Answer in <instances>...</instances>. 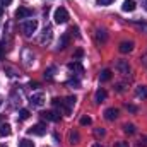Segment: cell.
I'll return each mask as SVG.
<instances>
[{
	"label": "cell",
	"instance_id": "cell-3",
	"mask_svg": "<svg viewBox=\"0 0 147 147\" xmlns=\"http://www.w3.org/2000/svg\"><path fill=\"white\" fill-rule=\"evenodd\" d=\"M28 134H29V135L43 137V135L46 134V125H45V123H36V125H33L31 128H28Z\"/></svg>",
	"mask_w": 147,
	"mask_h": 147
},
{
	"label": "cell",
	"instance_id": "cell-2",
	"mask_svg": "<svg viewBox=\"0 0 147 147\" xmlns=\"http://www.w3.org/2000/svg\"><path fill=\"white\" fill-rule=\"evenodd\" d=\"M53 19H55L57 24H65L70 17H69V12H67L65 7H58V9H55V12H53Z\"/></svg>",
	"mask_w": 147,
	"mask_h": 147
},
{
	"label": "cell",
	"instance_id": "cell-7",
	"mask_svg": "<svg viewBox=\"0 0 147 147\" xmlns=\"http://www.w3.org/2000/svg\"><path fill=\"white\" fill-rule=\"evenodd\" d=\"M29 103H31L34 108L43 106V105H45V94H43V92H36V94H33L31 99H29Z\"/></svg>",
	"mask_w": 147,
	"mask_h": 147
},
{
	"label": "cell",
	"instance_id": "cell-17",
	"mask_svg": "<svg viewBox=\"0 0 147 147\" xmlns=\"http://www.w3.org/2000/svg\"><path fill=\"white\" fill-rule=\"evenodd\" d=\"M0 135H10V125L9 123H2L0 125Z\"/></svg>",
	"mask_w": 147,
	"mask_h": 147
},
{
	"label": "cell",
	"instance_id": "cell-22",
	"mask_svg": "<svg viewBox=\"0 0 147 147\" xmlns=\"http://www.w3.org/2000/svg\"><path fill=\"white\" fill-rule=\"evenodd\" d=\"M69 140H70V144H79V134L77 132H70V135H69Z\"/></svg>",
	"mask_w": 147,
	"mask_h": 147
},
{
	"label": "cell",
	"instance_id": "cell-36",
	"mask_svg": "<svg viewBox=\"0 0 147 147\" xmlns=\"http://www.w3.org/2000/svg\"><path fill=\"white\" fill-rule=\"evenodd\" d=\"M0 147H7V146H3V144H0Z\"/></svg>",
	"mask_w": 147,
	"mask_h": 147
},
{
	"label": "cell",
	"instance_id": "cell-38",
	"mask_svg": "<svg viewBox=\"0 0 147 147\" xmlns=\"http://www.w3.org/2000/svg\"><path fill=\"white\" fill-rule=\"evenodd\" d=\"M0 105H2V99H0Z\"/></svg>",
	"mask_w": 147,
	"mask_h": 147
},
{
	"label": "cell",
	"instance_id": "cell-24",
	"mask_svg": "<svg viewBox=\"0 0 147 147\" xmlns=\"http://www.w3.org/2000/svg\"><path fill=\"white\" fill-rule=\"evenodd\" d=\"M55 70H57L55 67H50L48 70H45V77H46V79H51V77H53V74H55Z\"/></svg>",
	"mask_w": 147,
	"mask_h": 147
},
{
	"label": "cell",
	"instance_id": "cell-21",
	"mask_svg": "<svg viewBox=\"0 0 147 147\" xmlns=\"http://www.w3.org/2000/svg\"><path fill=\"white\" fill-rule=\"evenodd\" d=\"M28 118H29V111H28V110H21V111H19V115H17V120H19V121L28 120Z\"/></svg>",
	"mask_w": 147,
	"mask_h": 147
},
{
	"label": "cell",
	"instance_id": "cell-13",
	"mask_svg": "<svg viewBox=\"0 0 147 147\" xmlns=\"http://www.w3.org/2000/svg\"><path fill=\"white\" fill-rule=\"evenodd\" d=\"M106 39H108V34L105 29H96V41L98 43H105Z\"/></svg>",
	"mask_w": 147,
	"mask_h": 147
},
{
	"label": "cell",
	"instance_id": "cell-10",
	"mask_svg": "<svg viewBox=\"0 0 147 147\" xmlns=\"http://www.w3.org/2000/svg\"><path fill=\"white\" fill-rule=\"evenodd\" d=\"M135 9H137L135 0H125L123 5H121V10H123V12H134Z\"/></svg>",
	"mask_w": 147,
	"mask_h": 147
},
{
	"label": "cell",
	"instance_id": "cell-8",
	"mask_svg": "<svg viewBox=\"0 0 147 147\" xmlns=\"http://www.w3.org/2000/svg\"><path fill=\"white\" fill-rule=\"evenodd\" d=\"M116 70H118L120 74H123V75H127V74L130 72L128 62H127V60H118V62H116Z\"/></svg>",
	"mask_w": 147,
	"mask_h": 147
},
{
	"label": "cell",
	"instance_id": "cell-5",
	"mask_svg": "<svg viewBox=\"0 0 147 147\" xmlns=\"http://www.w3.org/2000/svg\"><path fill=\"white\" fill-rule=\"evenodd\" d=\"M31 16H33V9L29 7H19L16 10V19H28Z\"/></svg>",
	"mask_w": 147,
	"mask_h": 147
},
{
	"label": "cell",
	"instance_id": "cell-35",
	"mask_svg": "<svg viewBox=\"0 0 147 147\" xmlns=\"http://www.w3.org/2000/svg\"><path fill=\"white\" fill-rule=\"evenodd\" d=\"M92 147H103V146H101V144H94Z\"/></svg>",
	"mask_w": 147,
	"mask_h": 147
},
{
	"label": "cell",
	"instance_id": "cell-14",
	"mask_svg": "<svg viewBox=\"0 0 147 147\" xmlns=\"http://www.w3.org/2000/svg\"><path fill=\"white\" fill-rule=\"evenodd\" d=\"M116 116H118V110H116V108H108V110L105 111V118H106V120H115V118H116Z\"/></svg>",
	"mask_w": 147,
	"mask_h": 147
},
{
	"label": "cell",
	"instance_id": "cell-9",
	"mask_svg": "<svg viewBox=\"0 0 147 147\" xmlns=\"http://www.w3.org/2000/svg\"><path fill=\"white\" fill-rule=\"evenodd\" d=\"M41 116L46 118L48 121H58V120H60V115H58L57 111H43Z\"/></svg>",
	"mask_w": 147,
	"mask_h": 147
},
{
	"label": "cell",
	"instance_id": "cell-26",
	"mask_svg": "<svg viewBox=\"0 0 147 147\" xmlns=\"http://www.w3.org/2000/svg\"><path fill=\"white\" fill-rule=\"evenodd\" d=\"M115 0H96V3L98 5H101V7H106V5H110V3H113Z\"/></svg>",
	"mask_w": 147,
	"mask_h": 147
},
{
	"label": "cell",
	"instance_id": "cell-16",
	"mask_svg": "<svg viewBox=\"0 0 147 147\" xmlns=\"http://www.w3.org/2000/svg\"><path fill=\"white\" fill-rule=\"evenodd\" d=\"M67 45H69V36H67V34H63V36L60 38V41H58L57 50H65V48H67Z\"/></svg>",
	"mask_w": 147,
	"mask_h": 147
},
{
	"label": "cell",
	"instance_id": "cell-11",
	"mask_svg": "<svg viewBox=\"0 0 147 147\" xmlns=\"http://www.w3.org/2000/svg\"><path fill=\"white\" fill-rule=\"evenodd\" d=\"M134 50V41H121L120 43V51L121 53H130Z\"/></svg>",
	"mask_w": 147,
	"mask_h": 147
},
{
	"label": "cell",
	"instance_id": "cell-30",
	"mask_svg": "<svg viewBox=\"0 0 147 147\" xmlns=\"http://www.w3.org/2000/svg\"><path fill=\"white\" fill-rule=\"evenodd\" d=\"M115 147H128V142H116Z\"/></svg>",
	"mask_w": 147,
	"mask_h": 147
},
{
	"label": "cell",
	"instance_id": "cell-23",
	"mask_svg": "<svg viewBox=\"0 0 147 147\" xmlns=\"http://www.w3.org/2000/svg\"><path fill=\"white\" fill-rule=\"evenodd\" d=\"M123 132L125 134H135V127L132 123H127V125H123Z\"/></svg>",
	"mask_w": 147,
	"mask_h": 147
},
{
	"label": "cell",
	"instance_id": "cell-28",
	"mask_svg": "<svg viewBox=\"0 0 147 147\" xmlns=\"http://www.w3.org/2000/svg\"><path fill=\"white\" fill-rule=\"evenodd\" d=\"M67 84H69V86H74V87H79V86H80V82H79V79H72V80H69Z\"/></svg>",
	"mask_w": 147,
	"mask_h": 147
},
{
	"label": "cell",
	"instance_id": "cell-12",
	"mask_svg": "<svg viewBox=\"0 0 147 147\" xmlns=\"http://www.w3.org/2000/svg\"><path fill=\"white\" fill-rule=\"evenodd\" d=\"M105 99H106V91H105V89H98L96 94H94V101L99 105V103H103Z\"/></svg>",
	"mask_w": 147,
	"mask_h": 147
},
{
	"label": "cell",
	"instance_id": "cell-20",
	"mask_svg": "<svg viewBox=\"0 0 147 147\" xmlns=\"http://www.w3.org/2000/svg\"><path fill=\"white\" fill-rule=\"evenodd\" d=\"M19 147H34V142H31L29 139H21L19 140Z\"/></svg>",
	"mask_w": 147,
	"mask_h": 147
},
{
	"label": "cell",
	"instance_id": "cell-31",
	"mask_svg": "<svg viewBox=\"0 0 147 147\" xmlns=\"http://www.w3.org/2000/svg\"><path fill=\"white\" fill-rule=\"evenodd\" d=\"M12 0H0V5H10Z\"/></svg>",
	"mask_w": 147,
	"mask_h": 147
},
{
	"label": "cell",
	"instance_id": "cell-34",
	"mask_svg": "<svg viewBox=\"0 0 147 147\" xmlns=\"http://www.w3.org/2000/svg\"><path fill=\"white\" fill-rule=\"evenodd\" d=\"M2 16H3V7L0 5V17H2Z\"/></svg>",
	"mask_w": 147,
	"mask_h": 147
},
{
	"label": "cell",
	"instance_id": "cell-27",
	"mask_svg": "<svg viewBox=\"0 0 147 147\" xmlns=\"http://www.w3.org/2000/svg\"><path fill=\"white\" fill-rule=\"evenodd\" d=\"M105 134H106L105 128H96V130H94V135H96V137H105Z\"/></svg>",
	"mask_w": 147,
	"mask_h": 147
},
{
	"label": "cell",
	"instance_id": "cell-4",
	"mask_svg": "<svg viewBox=\"0 0 147 147\" xmlns=\"http://www.w3.org/2000/svg\"><path fill=\"white\" fill-rule=\"evenodd\" d=\"M51 38H53L51 26H45L43 34H41V38H39V43H41V45H50V43H51Z\"/></svg>",
	"mask_w": 147,
	"mask_h": 147
},
{
	"label": "cell",
	"instance_id": "cell-19",
	"mask_svg": "<svg viewBox=\"0 0 147 147\" xmlns=\"http://www.w3.org/2000/svg\"><path fill=\"white\" fill-rule=\"evenodd\" d=\"M110 79H111V70H108V69L99 74V80H101V82H106V80H110Z\"/></svg>",
	"mask_w": 147,
	"mask_h": 147
},
{
	"label": "cell",
	"instance_id": "cell-1",
	"mask_svg": "<svg viewBox=\"0 0 147 147\" xmlns=\"http://www.w3.org/2000/svg\"><path fill=\"white\" fill-rule=\"evenodd\" d=\"M21 29H22V33L26 34V36H33L34 33H36L38 29V21L36 19H29V21H24L22 24H21Z\"/></svg>",
	"mask_w": 147,
	"mask_h": 147
},
{
	"label": "cell",
	"instance_id": "cell-33",
	"mask_svg": "<svg viewBox=\"0 0 147 147\" xmlns=\"http://www.w3.org/2000/svg\"><path fill=\"white\" fill-rule=\"evenodd\" d=\"M142 7H144V10H147V0H142Z\"/></svg>",
	"mask_w": 147,
	"mask_h": 147
},
{
	"label": "cell",
	"instance_id": "cell-6",
	"mask_svg": "<svg viewBox=\"0 0 147 147\" xmlns=\"http://www.w3.org/2000/svg\"><path fill=\"white\" fill-rule=\"evenodd\" d=\"M67 67H69V70H70V72H74L75 75H79V77L84 74V67H82V63H80L79 60H74V62H70Z\"/></svg>",
	"mask_w": 147,
	"mask_h": 147
},
{
	"label": "cell",
	"instance_id": "cell-25",
	"mask_svg": "<svg viewBox=\"0 0 147 147\" xmlns=\"http://www.w3.org/2000/svg\"><path fill=\"white\" fill-rule=\"evenodd\" d=\"M91 123H92L91 116H82L80 118V125H91Z\"/></svg>",
	"mask_w": 147,
	"mask_h": 147
},
{
	"label": "cell",
	"instance_id": "cell-15",
	"mask_svg": "<svg viewBox=\"0 0 147 147\" xmlns=\"http://www.w3.org/2000/svg\"><path fill=\"white\" fill-rule=\"evenodd\" d=\"M75 101H77V98H75V96H67V98L63 99V103H65V106H67L69 113H70V110H72V106L75 105Z\"/></svg>",
	"mask_w": 147,
	"mask_h": 147
},
{
	"label": "cell",
	"instance_id": "cell-37",
	"mask_svg": "<svg viewBox=\"0 0 147 147\" xmlns=\"http://www.w3.org/2000/svg\"><path fill=\"white\" fill-rule=\"evenodd\" d=\"M142 26H144V28H147V24H142Z\"/></svg>",
	"mask_w": 147,
	"mask_h": 147
},
{
	"label": "cell",
	"instance_id": "cell-18",
	"mask_svg": "<svg viewBox=\"0 0 147 147\" xmlns=\"http://www.w3.org/2000/svg\"><path fill=\"white\" fill-rule=\"evenodd\" d=\"M137 98H142V99H146L147 98V87L146 86H140V87H137Z\"/></svg>",
	"mask_w": 147,
	"mask_h": 147
},
{
	"label": "cell",
	"instance_id": "cell-32",
	"mask_svg": "<svg viewBox=\"0 0 147 147\" xmlns=\"http://www.w3.org/2000/svg\"><path fill=\"white\" fill-rule=\"evenodd\" d=\"M3 45H5V43H3V41H0V57H2V55H3V48H5V46H3Z\"/></svg>",
	"mask_w": 147,
	"mask_h": 147
},
{
	"label": "cell",
	"instance_id": "cell-29",
	"mask_svg": "<svg viewBox=\"0 0 147 147\" xmlns=\"http://www.w3.org/2000/svg\"><path fill=\"white\" fill-rule=\"evenodd\" d=\"M82 55H84V51H82V50H77V51L74 53V60H79V58H82Z\"/></svg>",
	"mask_w": 147,
	"mask_h": 147
}]
</instances>
